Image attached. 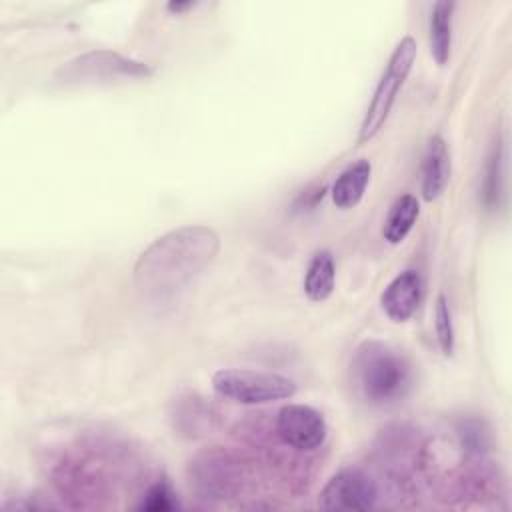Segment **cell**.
<instances>
[{"label":"cell","instance_id":"obj_1","mask_svg":"<svg viewBox=\"0 0 512 512\" xmlns=\"http://www.w3.org/2000/svg\"><path fill=\"white\" fill-rule=\"evenodd\" d=\"M220 236L204 224H186L158 236L138 256L134 282L146 296L164 298L198 278L216 258Z\"/></svg>","mask_w":512,"mask_h":512},{"label":"cell","instance_id":"obj_2","mask_svg":"<svg viewBox=\"0 0 512 512\" xmlns=\"http://www.w3.org/2000/svg\"><path fill=\"white\" fill-rule=\"evenodd\" d=\"M350 370L360 398L376 408L402 402L414 388L410 360L394 346L376 338L358 344L352 354Z\"/></svg>","mask_w":512,"mask_h":512},{"label":"cell","instance_id":"obj_3","mask_svg":"<svg viewBox=\"0 0 512 512\" xmlns=\"http://www.w3.org/2000/svg\"><path fill=\"white\" fill-rule=\"evenodd\" d=\"M188 476L198 498L208 502L240 498L252 480L250 462L222 446H210L198 452L190 460Z\"/></svg>","mask_w":512,"mask_h":512},{"label":"cell","instance_id":"obj_4","mask_svg":"<svg viewBox=\"0 0 512 512\" xmlns=\"http://www.w3.org/2000/svg\"><path fill=\"white\" fill-rule=\"evenodd\" d=\"M416 54H418V46L412 36H404L392 50L388 64L372 94V100L366 108V114L362 118V124L358 130V144L370 142L384 128L388 114L396 102V96L404 86L408 74L412 72Z\"/></svg>","mask_w":512,"mask_h":512},{"label":"cell","instance_id":"obj_5","mask_svg":"<svg viewBox=\"0 0 512 512\" xmlns=\"http://www.w3.org/2000/svg\"><path fill=\"white\" fill-rule=\"evenodd\" d=\"M212 388L220 398L244 406H260L292 398L296 382L284 374L250 368H222L212 374Z\"/></svg>","mask_w":512,"mask_h":512},{"label":"cell","instance_id":"obj_6","mask_svg":"<svg viewBox=\"0 0 512 512\" xmlns=\"http://www.w3.org/2000/svg\"><path fill=\"white\" fill-rule=\"evenodd\" d=\"M376 464L398 490H408L424 470V446L416 430L406 426H392L382 430L380 444L376 446Z\"/></svg>","mask_w":512,"mask_h":512},{"label":"cell","instance_id":"obj_7","mask_svg":"<svg viewBox=\"0 0 512 512\" xmlns=\"http://www.w3.org/2000/svg\"><path fill=\"white\" fill-rule=\"evenodd\" d=\"M152 68L146 62L126 58L112 50H92L82 56L66 62L58 80L64 84L72 82H110V80H128V78H150Z\"/></svg>","mask_w":512,"mask_h":512},{"label":"cell","instance_id":"obj_8","mask_svg":"<svg viewBox=\"0 0 512 512\" xmlns=\"http://www.w3.org/2000/svg\"><path fill=\"white\" fill-rule=\"evenodd\" d=\"M380 492L376 480L362 468H342L328 478L318 494V506L322 510L350 512L372 510L378 504Z\"/></svg>","mask_w":512,"mask_h":512},{"label":"cell","instance_id":"obj_9","mask_svg":"<svg viewBox=\"0 0 512 512\" xmlns=\"http://www.w3.org/2000/svg\"><path fill=\"white\" fill-rule=\"evenodd\" d=\"M276 438L296 452L318 450L328 436V424L320 410L308 404H284L274 418Z\"/></svg>","mask_w":512,"mask_h":512},{"label":"cell","instance_id":"obj_10","mask_svg":"<svg viewBox=\"0 0 512 512\" xmlns=\"http://www.w3.org/2000/svg\"><path fill=\"white\" fill-rule=\"evenodd\" d=\"M422 294H424V282L420 272L408 268L396 274L388 282V286L380 296V304L384 314L392 322L402 324L414 316V312L422 302Z\"/></svg>","mask_w":512,"mask_h":512},{"label":"cell","instance_id":"obj_11","mask_svg":"<svg viewBox=\"0 0 512 512\" xmlns=\"http://www.w3.org/2000/svg\"><path fill=\"white\" fill-rule=\"evenodd\" d=\"M450 150L442 136H432L426 144L424 158H422V180H420V192L426 202L436 200L442 196L450 182Z\"/></svg>","mask_w":512,"mask_h":512},{"label":"cell","instance_id":"obj_12","mask_svg":"<svg viewBox=\"0 0 512 512\" xmlns=\"http://www.w3.org/2000/svg\"><path fill=\"white\" fill-rule=\"evenodd\" d=\"M172 406L174 410L170 412V420L174 424V430H178V434L196 438V436H204L206 432L210 434V430H214L216 414L212 406L206 404L202 398L194 394L178 396L174 398Z\"/></svg>","mask_w":512,"mask_h":512},{"label":"cell","instance_id":"obj_13","mask_svg":"<svg viewBox=\"0 0 512 512\" xmlns=\"http://www.w3.org/2000/svg\"><path fill=\"white\" fill-rule=\"evenodd\" d=\"M372 176V164L366 158H360L356 162H352L350 166H346L338 178L332 184V202L336 208L340 210H350L354 206L360 204L368 182Z\"/></svg>","mask_w":512,"mask_h":512},{"label":"cell","instance_id":"obj_14","mask_svg":"<svg viewBox=\"0 0 512 512\" xmlns=\"http://www.w3.org/2000/svg\"><path fill=\"white\" fill-rule=\"evenodd\" d=\"M336 286V264L330 250L312 254L304 272V294L312 302H324L332 296Z\"/></svg>","mask_w":512,"mask_h":512},{"label":"cell","instance_id":"obj_15","mask_svg":"<svg viewBox=\"0 0 512 512\" xmlns=\"http://www.w3.org/2000/svg\"><path fill=\"white\" fill-rule=\"evenodd\" d=\"M454 8H456L454 2L440 0L432 6V12H430V24H428L430 54L438 66H444L450 60Z\"/></svg>","mask_w":512,"mask_h":512},{"label":"cell","instance_id":"obj_16","mask_svg":"<svg viewBox=\"0 0 512 512\" xmlns=\"http://www.w3.org/2000/svg\"><path fill=\"white\" fill-rule=\"evenodd\" d=\"M504 182H506V142L498 136L488 162L484 166V178H482V204L488 210H494L500 206L502 198H504Z\"/></svg>","mask_w":512,"mask_h":512},{"label":"cell","instance_id":"obj_17","mask_svg":"<svg viewBox=\"0 0 512 512\" xmlns=\"http://www.w3.org/2000/svg\"><path fill=\"white\" fill-rule=\"evenodd\" d=\"M420 216V202L414 194H402L394 200L390 206L384 226H382V236L388 244H400L404 238L410 234L414 228L416 220Z\"/></svg>","mask_w":512,"mask_h":512},{"label":"cell","instance_id":"obj_18","mask_svg":"<svg viewBox=\"0 0 512 512\" xmlns=\"http://www.w3.org/2000/svg\"><path fill=\"white\" fill-rule=\"evenodd\" d=\"M434 332H436L440 352L444 356H452L454 346H456V338H454L452 312H450V306H448V298L444 294H438L436 302H434Z\"/></svg>","mask_w":512,"mask_h":512},{"label":"cell","instance_id":"obj_19","mask_svg":"<svg viewBox=\"0 0 512 512\" xmlns=\"http://www.w3.org/2000/svg\"><path fill=\"white\" fill-rule=\"evenodd\" d=\"M178 506L174 492L166 480H156L152 486L146 488V492L140 498L138 510L148 512H170Z\"/></svg>","mask_w":512,"mask_h":512},{"label":"cell","instance_id":"obj_20","mask_svg":"<svg viewBox=\"0 0 512 512\" xmlns=\"http://www.w3.org/2000/svg\"><path fill=\"white\" fill-rule=\"evenodd\" d=\"M458 436L462 448L470 456L482 458V454L488 448V432L480 420H462L458 426Z\"/></svg>","mask_w":512,"mask_h":512},{"label":"cell","instance_id":"obj_21","mask_svg":"<svg viewBox=\"0 0 512 512\" xmlns=\"http://www.w3.org/2000/svg\"><path fill=\"white\" fill-rule=\"evenodd\" d=\"M196 6V2H168L166 4V8L170 10V12H174V14H180V12H184V10H192Z\"/></svg>","mask_w":512,"mask_h":512}]
</instances>
